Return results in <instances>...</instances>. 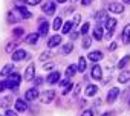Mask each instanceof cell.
I'll list each match as a JSON object with an SVG mask.
<instances>
[{"instance_id": "cell-1", "label": "cell", "mask_w": 130, "mask_h": 116, "mask_svg": "<svg viewBox=\"0 0 130 116\" xmlns=\"http://www.w3.org/2000/svg\"><path fill=\"white\" fill-rule=\"evenodd\" d=\"M20 81H22V78H20L19 73H11L9 78L6 80V87H9V89H15V87L20 84Z\"/></svg>"}, {"instance_id": "cell-33", "label": "cell", "mask_w": 130, "mask_h": 116, "mask_svg": "<svg viewBox=\"0 0 130 116\" xmlns=\"http://www.w3.org/2000/svg\"><path fill=\"white\" fill-rule=\"evenodd\" d=\"M23 32H25V31H23V28H15V29L12 31V35H14L15 38H19V37H22V35H23Z\"/></svg>"}, {"instance_id": "cell-36", "label": "cell", "mask_w": 130, "mask_h": 116, "mask_svg": "<svg viewBox=\"0 0 130 116\" xmlns=\"http://www.w3.org/2000/svg\"><path fill=\"white\" fill-rule=\"evenodd\" d=\"M89 26H90L89 23H84V25L81 26V29H80V32H81L83 35H86V34H87V31H89Z\"/></svg>"}, {"instance_id": "cell-43", "label": "cell", "mask_w": 130, "mask_h": 116, "mask_svg": "<svg viewBox=\"0 0 130 116\" xmlns=\"http://www.w3.org/2000/svg\"><path fill=\"white\" fill-rule=\"evenodd\" d=\"M118 47V44L116 43H110V46H109V50H115Z\"/></svg>"}, {"instance_id": "cell-48", "label": "cell", "mask_w": 130, "mask_h": 116, "mask_svg": "<svg viewBox=\"0 0 130 116\" xmlns=\"http://www.w3.org/2000/svg\"><path fill=\"white\" fill-rule=\"evenodd\" d=\"M90 2H92V0H81V3H83V5H86V6H87V5H90Z\"/></svg>"}, {"instance_id": "cell-19", "label": "cell", "mask_w": 130, "mask_h": 116, "mask_svg": "<svg viewBox=\"0 0 130 116\" xmlns=\"http://www.w3.org/2000/svg\"><path fill=\"white\" fill-rule=\"evenodd\" d=\"M47 31H49V23L47 22H41L40 23V28H38V34L40 35H46Z\"/></svg>"}, {"instance_id": "cell-26", "label": "cell", "mask_w": 130, "mask_h": 116, "mask_svg": "<svg viewBox=\"0 0 130 116\" xmlns=\"http://www.w3.org/2000/svg\"><path fill=\"white\" fill-rule=\"evenodd\" d=\"M12 70H14V66H12V64H6V66L3 67V70H2V75H3V76H8V75L12 73Z\"/></svg>"}, {"instance_id": "cell-25", "label": "cell", "mask_w": 130, "mask_h": 116, "mask_svg": "<svg viewBox=\"0 0 130 116\" xmlns=\"http://www.w3.org/2000/svg\"><path fill=\"white\" fill-rule=\"evenodd\" d=\"M17 9L20 11V14H22V17H23V18H31V17H32V14H31L25 6H19Z\"/></svg>"}, {"instance_id": "cell-13", "label": "cell", "mask_w": 130, "mask_h": 116, "mask_svg": "<svg viewBox=\"0 0 130 116\" xmlns=\"http://www.w3.org/2000/svg\"><path fill=\"white\" fill-rule=\"evenodd\" d=\"M25 98H26V101H34V99H37V98H38V92H37V89H29V90L26 92Z\"/></svg>"}, {"instance_id": "cell-14", "label": "cell", "mask_w": 130, "mask_h": 116, "mask_svg": "<svg viewBox=\"0 0 130 116\" xmlns=\"http://www.w3.org/2000/svg\"><path fill=\"white\" fill-rule=\"evenodd\" d=\"M118 81L122 83V84L128 83V81H130V70H122V72L119 73V76H118Z\"/></svg>"}, {"instance_id": "cell-42", "label": "cell", "mask_w": 130, "mask_h": 116, "mask_svg": "<svg viewBox=\"0 0 130 116\" xmlns=\"http://www.w3.org/2000/svg\"><path fill=\"white\" fill-rule=\"evenodd\" d=\"M80 20H81V17H80V14H77V15L74 17V25H78V23H80Z\"/></svg>"}, {"instance_id": "cell-15", "label": "cell", "mask_w": 130, "mask_h": 116, "mask_svg": "<svg viewBox=\"0 0 130 116\" xmlns=\"http://www.w3.org/2000/svg\"><path fill=\"white\" fill-rule=\"evenodd\" d=\"M122 43L124 44H128L130 43V25H127L122 31Z\"/></svg>"}, {"instance_id": "cell-6", "label": "cell", "mask_w": 130, "mask_h": 116, "mask_svg": "<svg viewBox=\"0 0 130 116\" xmlns=\"http://www.w3.org/2000/svg\"><path fill=\"white\" fill-rule=\"evenodd\" d=\"M34 75H35V64H34V63H31V64L26 67V72H25V80L31 81V80H34Z\"/></svg>"}, {"instance_id": "cell-17", "label": "cell", "mask_w": 130, "mask_h": 116, "mask_svg": "<svg viewBox=\"0 0 130 116\" xmlns=\"http://www.w3.org/2000/svg\"><path fill=\"white\" fill-rule=\"evenodd\" d=\"M109 17H107V11H104V9H101V11H98L96 14H95V20L96 22H106Z\"/></svg>"}, {"instance_id": "cell-7", "label": "cell", "mask_w": 130, "mask_h": 116, "mask_svg": "<svg viewBox=\"0 0 130 116\" xmlns=\"http://www.w3.org/2000/svg\"><path fill=\"white\" fill-rule=\"evenodd\" d=\"M118 95H119V89H118V87L110 89V90H109V93H107V102H109V104L115 102V99L118 98Z\"/></svg>"}, {"instance_id": "cell-21", "label": "cell", "mask_w": 130, "mask_h": 116, "mask_svg": "<svg viewBox=\"0 0 130 116\" xmlns=\"http://www.w3.org/2000/svg\"><path fill=\"white\" fill-rule=\"evenodd\" d=\"M74 26H75V25H74V22H71V20H69V22H66V23L63 25L61 32H63V34H69V32L72 31V28H74Z\"/></svg>"}, {"instance_id": "cell-35", "label": "cell", "mask_w": 130, "mask_h": 116, "mask_svg": "<svg viewBox=\"0 0 130 116\" xmlns=\"http://www.w3.org/2000/svg\"><path fill=\"white\" fill-rule=\"evenodd\" d=\"M51 56H52V53H51L49 50H46V52H43V53L40 55V60L44 61V60H47V58H51Z\"/></svg>"}, {"instance_id": "cell-29", "label": "cell", "mask_w": 130, "mask_h": 116, "mask_svg": "<svg viewBox=\"0 0 130 116\" xmlns=\"http://www.w3.org/2000/svg\"><path fill=\"white\" fill-rule=\"evenodd\" d=\"M86 70V60H84V56H80V60H78V72H84Z\"/></svg>"}, {"instance_id": "cell-31", "label": "cell", "mask_w": 130, "mask_h": 116, "mask_svg": "<svg viewBox=\"0 0 130 116\" xmlns=\"http://www.w3.org/2000/svg\"><path fill=\"white\" fill-rule=\"evenodd\" d=\"M11 104V96H5L2 101H0V107H3V108H8Z\"/></svg>"}, {"instance_id": "cell-37", "label": "cell", "mask_w": 130, "mask_h": 116, "mask_svg": "<svg viewBox=\"0 0 130 116\" xmlns=\"http://www.w3.org/2000/svg\"><path fill=\"white\" fill-rule=\"evenodd\" d=\"M15 47H17V43H8V46H6V52H12Z\"/></svg>"}, {"instance_id": "cell-3", "label": "cell", "mask_w": 130, "mask_h": 116, "mask_svg": "<svg viewBox=\"0 0 130 116\" xmlns=\"http://www.w3.org/2000/svg\"><path fill=\"white\" fill-rule=\"evenodd\" d=\"M54 98H55V92H54V90H46V92H43V95L40 96V99H41L43 104H49Z\"/></svg>"}, {"instance_id": "cell-24", "label": "cell", "mask_w": 130, "mask_h": 116, "mask_svg": "<svg viewBox=\"0 0 130 116\" xmlns=\"http://www.w3.org/2000/svg\"><path fill=\"white\" fill-rule=\"evenodd\" d=\"M77 70H78V66H74V64H71V66H69V67L66 69V76H68V78L74 76Z\"/></svg>"}, {"instance_id": "cell-11", "label": "cell", "mask_w": 130, "mask_h": 116, "mask_svg": "<svg viewBox=\"0 0 130 116\" xmlns=\"http://www.w3.org/2000/svg\"><path fill=\"white\" fill-rule=\"evenodd\" d=\"M60 84L63 86V95H68V93L72 90V87H74V86H72V83H71L69 80H63Z\"/></svg>"}, {"instance_id": "cell-22", "label": "cell", "mask_w": 130, "mask_h": 116, "mask_svg": "<svg viewBox=\"0 0 130 116\" xmlns=\"http://www.w3.org/2000/svg\"><path fill=\"white\" fill-rule=\"evenodd\" d=\"M116 26V18H113V17H110V18H107L106 20V28H107V31H113V28Z\"/></svg>"}, {"instance_id": "cell-8", "label": "cell", "mask_w": 130, "mask_h": 116, "mask_svg": "<svg viewBox=\"0 0 130 116\" xmlns=\"http://www.w3.org/2000/svg\"><path fill=\"white\" fill-rule=\"evenodd\" d=\"M109 11H110V12H113V14H121V12L124 11V6H122L121 3L112 2V3L109 5Z\"/></svg>"}, {"instance_id": "cell-46", "label": "cell", "mask_w": 130, "mask_h": 116, "mask_svg": "<svg viewBox=\"0 0 130 116\" xmlns=\"http://www.w3.org/2000/svg\"><path fill=\"white\" fill-rule=\"evenodd\" d=\"M78 38V32H72L71 34V40H77Z\"/></svg>"}, {"instance_id": "cell-40", "label": "cell", "mask_w": 130, "mask_h": 116, "mask_svg": "<svg viewBox=\"0 0 130 116\" xmlns=\"http://www.w3.org/2000/svg\"><path fill=\"white\" fill-rule=\"evenodd\" d=\"M81 116H93V111H92V110H84Z\"/></svg>"}, {"instance_id": "cell-20", "label": "cell", "mask_w": 130, "mask_h": 116, "mask_svg": "<svg viewBox=\"0 0 130 116\" xmlns=\"http://www.w3.org/2000/svg\"><path fill=\"white\" fill-rule=\"evenodd\" d=\"M57 81H60V72H52V73L47 76V83H49V84H55Z\"/></svg>"}, {"instance_id": "cell-47", "label": "cell", "mask_w": 130, "mask_h": 116, "mask_svg": "<svg viewBox=\"0 0 130 116\" xmlns=\"http://www.w3.org/2000/svg\"><path fill=\"white\" fill-rule=\"evenodd\" d=\"M15 5H17V6H23L25 2H23V0H15Z\"/></svg>"}, {"instance_id": "cell-18", "label": "cell", "mask_w": 130, "mask_h": 116, "mask_svg": "<svg viewBox=\"0 0 130 116\" xmlns=\"http://www.w3.org/2000/svg\"><path fill=\"white\" fill-rule=\"evenodd\" d=\"M96 92H98V87H96L95 84L87 86V87H86V90H84L86 96H95V93H96Z\"/></svg>"}, {"instance_id": "cell-50", "label": "cell", "mask_w": 130, "mask_h": 116, "mask_svg": "<svg viewBox=\"0 0 130 116\" xmlns=\"http://www.w3.org/2000/svg\"><path fill=\"white\" fill-rule=\"evenodd\" d=\"M112 32H113V31H107V34H106V37H107V38H110V37H112Z\"/></svg>"}, {"instance_id": "cell-54", "label": "cell", "mask_w": 130, "mask_h": 116, "mask_svg": "<svg viewBox=\"0 0 130 116\" xmlns=\"http://www.w3.org/2000/svg\"><path fill=\"white\" fill-rule=\"evenodd\" d=\"M128 104H130V101H128Z\"/></svg>"}, {"instance_id": "cell-32", "label": "cell", "mask_w": 130, "mask_h": 116, "mask_svg": "<svg viewBox=\"0 0 130 116\" xmlns=\"http://www.w3.org/2000/svg\"><path fill=\"white\" fill-rule=\"evenodd\" d=\"M72 49H74V44H72L71 41H69L68 44H64V46H63V52H64V53H69V52H72Z\"/></svg>"}, {"instance_id": "cell-9", "label": "cell", "mask_w": 130, "mask_h": 116, "mask_svg": "<svg viewBox=\"0 0 130 116\" xmlns=\"http://www.w3.org/2000/svg\"><path fill=\"white\" fill-rule=\"evenodd\" d=\"M58 44H61V37H60V35H54V37H51L49 41H47V47H49V49L57 47Z\"/></svg>"}, {"instance_id": "cell-44", "label": "cell", "mask_w": 130, "mask_h": 116, "mask_svg": "<svg viewBox=\"0 0 130 116\" xmlns=\"http://www.w3.org/2000/svg\"><path fill=\"white\" fill-rule=\"evenodd\" d=\"M51 69H54V64H52V63H49V64H44V70H51Z\"/></svg>"}, {"instance_id": "cell-38", "label": "cell", "mask_w": 130, "mask_h": 116, "mask_svg": "<svg viewBox=\"0 0 130 116\" xmlns=\"http://www.w3.org/2000/svg\"><path fill=\"white\" fill-rule=\"evenodd\" d=\"M5 116H17V111H14V110H9V108H6V113H5Z\"/></svg>"}, {"instance_id": "cell-30", "label": "cell", "mask_w": 130, "mask_h": 116, "mask_svg": "<svg viewBox=\"0 0 130 116\" xmlns=\"http://www.w3.org/2000/svg\"><path fill=\"white\" fill-rule=\"evenodd\" d=\"M52 28H54L55 31H58V29H61V28H63V20H61L60 17H57V18L54 20V25H52Z\"/></svg>"}, {"instance_id": "cell-10", "label": "cell", "mask_w": 130, "mask_h": 116, "mask_svg": "<svg viewBox=\"0 0 130 116\" xmlns=\"http://www.w3.org/2000/svg\"><path fill=\"white\" fill-rule=\"evenodd\" d=\"M15 110H17V111H26V110H28V104H26V101L19 98V99L15 101Z\"/></svg>"}, {"instance_id": "cell-27", "label": "cell", "mask_w": 130, "mask_h": 116, "mask_svg": "<svg viewBox=\"0 0 130 116\" xmlns=\"http://www.w3.org/2000/svg\"><path fill=\"white\" fill-rule=\"evenodd\" d=\"M128 61H130V56L128 55H125V56H122V60L118 63V69H124L127 64H128Z\"/></svg>"}, {"instance_id": "cell-5", "label": "cell", "mask_w": 130, "mask_h": 116, "mask_svg": "<svg viewBox=\"0 0 130 116\" xmlns=\"http://www.w3.org/2000/svg\"><path fill=\"white\" fill-rule=\"evenodd\" d=\"M22 18H23V17H22V14H20L19 9L11 11V12L8 14V22H9V23H15V22H19V20H22Z\"/></svg>"}, {"instance_id": "cell-51", "label": "cell", "mask_w": 130, "mask_h": 116, "mask_svg": "<svg viewBox=\"0 0 130 116\" xmlns=\"http://www.w3.org/2000/svg\"><path fill=\"white\" fill-rule=\"evenodd\" d=\"M103 116H112V113H110V111H109V113H104V114H103Z\"/></svg>"}, {"instance_id": "cell-16", "label": "cell", "mask_w": 130, "mask_h": 116, "mask_svg": "<svg viewBox=\"0 0 130 116\" xmlns=\"http://www.w3.org/2000/svg\"><path fill=\"white\" fill-rule=\"evenodd\" d=\"M87 58L90 61H100L101 58H103V53L100 52V50H95V52H90L89 55H87Z\"/></svg>"}, {"instance_id": "cell-4", "label": "cell", "mask_w": 130, "mask_h": 116, "mask_svg": "<svg viewBox=\"0 0 130 116\" xmlns=\"http://www.w3.org/2000/svg\"><path fill=\"white\" fill-rule=\"evenodd\" d=\"M12 61H22L25 60V58H28V53L23 50V49H17L15 52H12Z\"/></svg>"}, {"instance_id": "cell-52", "label": "cell", "mask_w": 130, "mask_h": 116, "mask_svg": "<svg viewBox=\"0 0 130 116\" xmlns=\"http://www.w3.org/2000/svg\"><path fill=\"white\" fill-rule=\"evenodd\" d=\"M64 2H66V0H58V3H64Z\"/></svg>"}, {"instance_id": "cell-34", "label": "cell", "mask_w": 130, "mask_h": 116, "mask_svg": "<svg viewBox=\"0 0 130 116\" xmlns=\"http://www.w3.org/2000/svg\"><path fill=\"white\" fill-rule=\"evenodd\" d=\"M90 43H92V38L84 37V38H83V44H81V46H83L84 49H89V47H90Z\"/></svg>"}, {"instance_id": "cell-45", "label": "cell", "mask_w": 130, "mask_h": 116, "mask_svg": "<svg viewBox=\"0 0 130 116\" xmlns=\"http://www.w3.org/2000/svg\"><path fill=\"white\" fill-rule=\"evenodd\" d=\"M34 81H35V84H37V86H40V84L43 83V78H40V76H37V78H35Z\"/></svg>"}, {"instance_id": "cell-41", "label": "cell", "mask_w": 130, "mask_h": 116, "mask_svg": "<svg viewBox=\"0 0 130 116\" xmlns=\"http://www.w3.org/2000/svg\"><path fill=\"white\" fill-rule=\"evenodd\" d=\"M6 89V81H0V92H3Z\"/></svg>"}, {"instance_id": "cell-49", "label": "cell", "mask_w": 130, "mask_h": 116, "mask_svg": "<svg viewBox=\"0 0 130 116\" xmlns=\"http://www.w3.org/2000/svg\"><path fill=\"white\" fill-rule=\"evenodd\" d=\"M78 92H80V87L77 86V87H75V90H74V96H78Z\"/></svg>"}, {"instance_id": "cell-12", "label": "cell", "mask_w": 130, "mask_h": 116, "mask_svg": "<svg viewBox=\"0 0 130 116\" xmlns=\"http://www.w3.org/2000/svg\"><path fill=\"white\" fill-rule=\"evenodd\" d=\"M92 78L93 80H101V76H103V72H101V67L98 66V64H95L93 67H92Z\"/></svg>"}, {"instance_id": "cell-53", "label": "cell", "mask_w": 130, "mask_h": 116, "mask_svg": "<svg viewBox=\"0 0 130 116\" xmlns=\"http://www.w3.org/2000/svg\"><path fill=\"white\" fill-rule=\"evenodd\" d=\"M122 2H124V3H130V0H122Z\"/></svg>"}, {"instance_id": "cell-28", "label": "cell", "mask_w": 130, "mask_h": 116, "mask_svg": "<svg viewBox=\"0 0 130 116\" xmlns=\"http://www.w3.org/2000/svg\"><path fill=\"white\" fill-rule=\"evenodd\" d=\"M93 38H96V40H101V38H103V28H101V26H96V28H95V31H93Z\"/></svg>"}, {"instance_id": "cell-23", "label": "cell", "mask_w": 130, "mask_h": 116, "mask_svg": "<svg viewBox=\"0 0 130 116\" xmlns=\"http://www.w3.org/2000/svg\"><path fill=\"white\" fill-rule=\"evenodd\" d=\"M38 37H40V34H31V35L26 37V43L28 44H35L38 41Z\"/></svg>"}, {"instance_id": "cell-2", "label": "cell", "mask_w": 130, "mask_h": 116, "mask_svg": "<svg viewBox=\"0 0 130 116\" xmlns=\"http://www.w3.org/2000/svg\"><path fill=\"white\" fill-rule=\"evenodd\" d=\"M41 11H43L46 15H54V14H55V2H51V0H47L46 3H43Z\"/></svg>"}, {"instance_id": "cell-39", "label": "cell", "mask_w": 130, "mask_h": 116, "mask_svg": "<svg viewBox=\"0 0 130 116\" xmlns=\"http://www.w3.org/2000/svg\"><path fill=\"white\" fill-rule=\"evenodd\" d=\"M40 2H41V0H26L28 5H38Z\"/></svg>"}]
</instances>
